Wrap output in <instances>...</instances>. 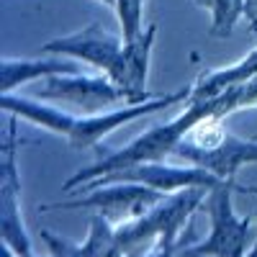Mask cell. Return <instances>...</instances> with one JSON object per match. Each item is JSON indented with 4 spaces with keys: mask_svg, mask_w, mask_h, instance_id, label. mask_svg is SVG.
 Segmentation results:
<instances>
[{
    "mask_svg": "<svg viewBox=\"0 0 257 257\" xmlns=\"http://www.w3.org/2000/svg\"><path fill=\"white\" fill-rule=\"evenodd\" d=\"M249 193L257 196V188H239L237 183H224L219 188L208 190L203 211L208 213V237L196 242V244H185L180 249V257H247L254 234L252 219L239 216L234 211L231 196L234 193Z\"/></svg>",
    "mask_w": 257,
    "mask_h": 257,
    "instance_id": "3957f363",
    "label": "cell"
},
{
    "mask_svg": "<svg viewBox=\"0 0 257 257\" xmlns=\"http://www.w3.org/2000/svg\"><path fill=\"white\" fill-rule=\"evenodd\" d=\"M98 3H103V6H111V8H113V6H116V0H98Z\"/></svg>",
    "mask_w": 257,
    "mask_h": 257,
    "instance_id": "ffe728a7",
    "label": "cell"
},
{
    "mask_svg": "<svg viewBox=\"0 0 257 257\" xmlns=\"http://www.w3.org/2000/svg\"><path fill=\"white\" fill-rule=\"evenodd\" d=\"M188 98H190V88H183V90H175V93H160L157 98L147 100V103L121 105V108L103 111V113H95V116H77L67 144H70L72 149H90V147H98L105 137H111L116 128H121L123 123H132V121H137V118L152 116V113H157V111L170 108L173 103H180V100H188Z\"/></svg>",
    "mask_w": 257,
    "mask_h": 257,
    "instance_id": "ba28073f",
    "label": "cell"
},
{
    "mask_svg": "<svg viewBox=\"0 0 257 257\" xmlns=\"http://www.w3.org/2000/svg\"><path fill=\"white\" fill-rule=\"evenodd\" d=\"M252 77H257V47L247 57L229 64V67L206 70L203 75H198V80L190 85V98H216L229 88L249 82Z\"/></svg>",
    "mask_w": 257,
    "mask_h": 257,
    "instance_id": "4fadbf2b",
    "label": "cell"
},
{
    "mask_svg": "<svg viewBox=\"0 0 257 257\" xmlns=\"http://www.w3.org/2000/svg\"><path fill=\"white\" fill-rule=\"evenodd\" d=\"M0 257H16V252L6 244H0ZM31 257H39V254H31Z\"/></svg>",
    "mask_w": 257,
    "mask_h": 257,
    "instance_id": "ac0fdd59",
    "label": "cell"
},
{
    "mask_svg": "<svg viewBox=\"0 0 257 257\" xmlns=\"http://www.w3.org/2000/svg\"><path fill=\"white\" fill-rule=\"evenodd\" d=\"M113 183H139L147 185L162 196H173V193L188 190V188H219L229 180H221L216 175H211L208 170L196 167V165H170V162H144V165H134V167H126L118 170V173L111 175H103L100 180L90 183L85 190L90 188H100V185H113Z\"/></svg>",
    "mask_w": 257,
    "mask_h": 257,
    "instance_id": "52a82bcc",
    "label": "cell"
},
{
    "mask_svg": "<svg viewBox=\"0 0 257 257\" xmlns=\"http://www.w3.org/2000/svg\"><path fill=\"white\" fill-rule=\"evenodd\" d=\"M244 21L249 24V31L257 36V0H247L244 3Z\"/></svg>",
    "mask_w": 257,
    "mask_h": 257,
    "instance_id": "e0dca14e",
    "label": "cell"
},
{
    "mask_svg": "<svg viewBox=\"0 0 257 257\" xmlns=\"http://www.w3.org/2000/svg\"><path fill=\"white\" fill-rule=\"evenodd\" d=\"M0 108L8 116L24 118L44 132H52L62 139H70L72 126L77 121V113H70L59 108L49 100H39L34 95H21V93H0Z\"/></svg>",
    "mask_w": 257,
    "mask_h": 257,
    "instance_id": "7c38bea8",
    "label": "cell"
},
{
    "mask_svg": "<svg viewBox=\"0 0 257 257\" xmlns=\"http://www.w3.org/2000/svg\"><path fill=\"white\" fill-rule=\"evenodd\" d=\"M144 3L147 0H116V18L121 26L123 41H132L144 31Z\"/></svg>",
    "mask_w": 257,
    "mask_h": 257,
    "instance_id": "9a60e30c",
    "label": "cell"
},
{
    "mask_svg": "<svg viewBox=\"0 0 257 257\" xmlns=\"http://www.w3.org/2000/svg\"><path fill=\"white\" fill-rule=\"evenodd\" d=\"M155 39H157V24H149L137 39L123 41V49H121L118 59L113 62V67L105 72L111 77V82L118 85L134 103H147V100L160 95V93L147 90Z\"/></svg>",
    "mask_w": 257,
    "mask_h": 257,
    "instance_id": "30bf717a",
    "label": "cell"
},
{
    "mask_svg": "<svg viewBox=\"0 0 257 257\" xmlns=\"http://www.w3.org/2000/svg\"><path fill=\"white\" fill-rule=\"evenodd\" d=\"M198 8L208 11L211 16V36H229L234 26L244 18L247 0H193Z\"/></svg>",
    "mask_w": 257,
    "mask_h": 257,
    "instance_id": "5bb4252c",
    "label": "cell"
},
{
    "mask_svg": "<svg viewBox=\"0 0 257 257\" xmlns=\"http://www.w3.org/2000/svg\"><path fill=\"white\" fill-rule=\"evenodd\" d=\"M247 257H257V226H254V242H252V247H249Z\"/></svg>",
    "mask_w": 257,
    "mask_h": 257,
    "instance_id": "d6986e66",
    "label": "cell"
},
{
    "mask_svg": "<svg viewBox=\"0 0 257 257\" xmlns=\"http://www.w3.org/2000/svg\"><path fill=\"white\" fill-rule=\"evenodd\" d=\"M208 116H219V100L216 98H188L185 100V111L175 118H170L165 123L149 126L147 132L134 137L128 144H123L116 152L103 155L88 167H80L75 175L64 180L62 190L67 193H82L90 183L100 180L103 175L118 173V170L144 165V162H162L175 152V147L190 134V128L198 121Z\"/></svg>",
    "mask_w": 257,
    "mask_h": 257,
    "instance_id": "6da1fadb",
    "label": "cell"
},
{
    "mask_svg": "<svg viewBox=\"0 0 257 257\" xmlns=\"http://www.w3.org/2000/svg\"><path fill=\"white\" fill-rule=\"evenodd\" d=\"M165 196L147 185L139 183H113V185H100L80 193L72 201H57V203H44L39 211H93L100 213L116 226L123 221H134L152 211Z\"/></svg>",
    "mask_w": 257,
    "mask_h": 257,
    "instance_id": "5b68a950",
    "label": "cell"
},
{
    "mask_svg": "<svg viewBox=\"0 0 257 257\" xmlns=\"http://www.w3.org/2000/svg\"><path fill=\"white\" fill-rule=\"evenodd\" d=\"M41 239H44V244L49 249V257H85L80 242H70V239L59 237V234H52L47 229L41 231Z\"/></svg>",
    "mask_w": 257,
    "mask_h": 257,
    "instance_id": "2e32d148",
    "label": "cell"
},
{
    "mask_svg": "<svg viewBox=\"0 0 257 257\" xmlns=\"http://www.w3.org/2000/svg\"><path fill=\"white\" fill-rule=\"evenodd\" d=\"M18 132L16 116H11V126L0 149V244L16 252V257H31L34 244L26 231V221L21 213V175H18Z\"/></svg>",
    "mask_w": 257,
    "mask_h": 257,
    "instance_id": "8992f818",
    "label": "cell"
},
{
    "mask_svg": "<svg viewBox=\"0 0 257 257\" xmlns=\"http://www.w3.org/2000/svg\"><path fill=\"white\" fill-rule=\"evenodd\" d=\"M173 157L234 183L242 167L257 165V139L231 134L224 128V118L208 116L190 128V134L175 147Z\"/></svg>",
    "mask_w": 257,
    "mask_h": 257,
    "instance_id": "7a4b0ae2",
    "label": "cell"
},
{
    "mask_svg": "<svg viewBox=\"0 0 257 257\" xmlns=\"http://www.w3.org/2000/svg\"><path fill=\"white\" fill-rule=\"evenodd\" d=\"M31 95L49 103H64L77 111V116H95L103 111H113L121 105H134L118 85L111 82L105 72H75V75H54L39 80Z\"/></svg>",
    "mask_w": 257,
    "mask_h": 257,
    "instance_id": "277c9868",
    "label": "cell"
},
{
    "mask_svg": "<svg viewBox=\"0 0 257 257\" xmlns=\"http://www.w3.org/2000/svg\"><path fill=\"white\" fill-rule=\"evenodd\" d=\"M75 72H85V64L57 54L24 57V59L6 57L0 59V93H18L24 85L34 80H47L54 75H75Z\"/></svg>",
    "mask_w": 257,
    "mask_h": 257,
    "instance_id": "8fae6325",
    "label": "cell"
},
{
    "mask_svg": "<svg viewBox=\"0 0 257 257\" xmlns=\"http://www.w3.org/2000/svg\"><path fill=\"white\" fill-rule=\"evenodd\" d=\"M121 49H123V36L111 34L98 21L80 29V31L49 39L47 44H41V54L67 57V59H75L80 64H88L95 72H108L113 67V62L118 59Z\"/></svg>",
    "mask_w": 257,
    "mask_h": 257,
    "instance_id": "9c48e42d",
    "label": "cell"
}]
</instances>
